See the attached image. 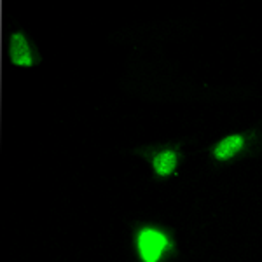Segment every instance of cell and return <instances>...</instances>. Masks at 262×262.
I'll list each match as a JSON object with an SVG mask.
<instances>
[{
  "label": "cell",
  "mask_w": 262,
  "mask_h": 262,
  "mask_svg": "<svg viewBox=\"0 0 262 262\" xmlns=\"http://www.w3.org/2000/svg\"><path fill=\"white\" fill-rule=\"evenodd\" d=\"M9 56H11V61L14 63V65L30 67L33 63L30 48H28V44H27V39H25L21 33H14V35L11 37Z\"/></svg>",
  "instance_id": "cell-2"
},
{
  "label": "cell",
  "mask_w": 262,
  "mask_h": 262,
  "mask_svg": "<svg viewBox=\"0 0 262 262\" xmlns=\"http://www.w3.org/2000/svg\"><path fill=\"white\" fill-rule=\"evenodd\" d=\"M242 147H243V137H239V135H232V137L224 138V140L219 143L217 147H215L213 154H215V158H217V159L226 161V159L232 158L236 152H239Z\"/></svg>",
  "instance_id": "cell-3"
},
{
  "label": "cell",
  "mask_w": 262,
  "mask_h": 262,
  "mask_svg": "<svg viewBox=\"0 0 262 262\" xmlns=\"http://www.w3.org/2000/svg\"><path fill=\"white\" fill-rule=\"evenodd\" d=\"M140 253L145 262H156L161 255L163 248L166 247V239L158 231H143L138 239Z\"/></svg>",
  "instance_id": "cell-1"
},
{
  "label": "cell",
  "mask_w": 262,
  "mask_h": 262,
  "mask_svg": "<svg viewBox=\"0 0 262 262\" xmlns=\"http://www.w3.org/2000/svg\"><path fill=\"white\" fill-rule=\"evenodd\" d=\"M154 168L159 175H170L177 168V154L171 150H164L161 154H158L154 159Z\"/></svg>",
  "instance_id": "cell-4"
}]
</instances>
